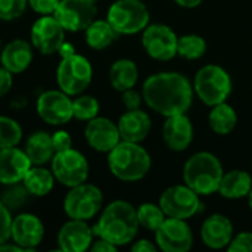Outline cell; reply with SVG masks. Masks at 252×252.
I'll return each instance as SVG.
<instances>
[{
    "label": "cell",
    "instance_id": "25",
    "mask_svg": "<svg viewBox=\"0 0 252 252\" xmlns=\"http://www.w3.org/2000/svg\"><path fill=\"white\" fill-rule=\"evenodd\" d=\"M252 189V179L250 173L242 170H233L223 174L219 190L223 198L227 199H239L248 196Z\"/></svg>",
    "mask_w": 252,
    "mask_h": 252
},
{
    "label": "cell",
    "instance_id": "33",
    "mask_svg": "<svg viewBox=\"0 0 252 252\" xmlns=\"http://www.w3.org/2000/svg\"><path fill=\"white\" fill-rule=\"evenodd\" d=\"M28 196H30V192L27 190L24 183L19 182V183H13V185H7V189L3 190L0 201L12 213V211L19 210L27 202Z\"/></svg>",
    "mask_w": 252,
    "mask_h": 252
},
{
    "label": "cell",
    "instance_id": "20",
    "mask_svg": "<svg viewBox=\"0 0 252 252\" xmlns=\"http://www.w3.org/2000/svg\"><path fill=\"white\" fill-rule=\"evenodd\" d=\"M162 137L168 149L182 152L188 149L193 140V127L186 114L167 117L162 127Z\"/></svg>",
    "mask_w": 252,
    "mask_h": 252
},
{
    "label": "cell",
    "instance_id": "32",
    "mask_svg": "<svg viewBox=\"0 0 252 252\" xmlns=\"http://www.w3.org/2000/svg\"><path fill=\"white\" fill-rule=\"evenodd\" d=\"M22 139L21 126L9 117L0 115V149L18 146Z\"/></svg>",
    "mask_w": 252,
    "mask_h": 252
},
{
    "label": "cell",
    "instance_id": "15",
    "mask_svg": "<svg viewBox=\"0 0 252 252\" xmlns=\"http://www.w3.org/2000/svg\"><path fill=\"white\" fill-rule=\"evenodd\" d=\"M31 44L43 55H53L65 41V30L53 15H43L31 27Z\"/></svg>",
    "mask_w": 252,
    "mask_h": 252
},
{
    "label": "cell",
    "instance_id": "47",
    "mask_svg": "<svg viewBox=\"0 0 252 252\" xmlns=\"http://www.w3.org/2000/svg\"><path fill=\"white\" fill-rule=\"evenodd\" d=\"M248 199H250V208H251V211H252V189H251V192L248 193Z\"/></svg>",
    "mask_w": 252,
    "mask_h": 252
},
{
    "label": "cell",
    "instance_id": "11",
    "mask_svg": "<svg viewBox=\"0 0 252 252\" xmlns=\"http://www.w3.org/2000/svg\"><path fill=\"white\" fill-rule=\"evenodd\" d=\"M97 13L96 0H61L53 16L65 31L78 32L94 21Z\"/></svg>",
    "mask_w": 252,
    "mask_h": 252
},
{
    "label": "cell",
    "instance_id": "29",
    "mask_svg": "<svg viewBox=\"0 0 252 252\" xmlns=\"http://www.w3.org/2000/svg\"><path fill=\"white\" fill-rule=\"evenodd\" d=\"M208 121H210V126H211L214 133L226 136L236 127L238 115L230 105L223 102V103L213 106L210 117H208Z\"/></svg>",
    "mask_w": 252,
    "mask_h": 252
},
{
    "label": "cell",
    "instance_id": "39",
    "mask_svg": "<svg viewBox=\"0 0 252 252\" xmlns=\"http://www.w3.org/2000/svg\"><path fill=\"white\" fill-rule=\"evenodd\" d=\"M52 142H53V146H55L56 152H62V151H66V149L72 148V139H71L69 133L65 131V130L55 131L52 134Z\"/></svg>",
    "mask_w": 252,
    "mask_h": 252
},
{
    "label": "cell",
    "instance_id": "26",
    "mask_svg": "<svg viewBox=\"0 0 252 252\" xmlns=\"http://www.w3.org/2000/svg\"><path fill=\"white\" fill-rule=\"evenodd\" d=\"M139 71L133 61L130 59H118L112 63L109 69V81L112 87L118 92H124L133 89L137 83Z\"/></svg>",
    "mask_w": 252,
    "mask_h": 252
},
{
    "label": "cell",
    "instance_id": "1",
    "mask_svg": "<svg viewBox=\"0 0 252 252\" xmlns=\"http://www.w3.org/2000/svg\"><path fill=\"white\" fill-rule=\"evenodd\" d=\"M142 96L146 105L164 115L171 117L186 114L192 105V84L179 72H159L151 75L142 87Z\"/></svg>",
    "mask_w": 252,
    "mask_h": 252
},
{
    "label": "cell",
    "instance_id": "21",
    "mask_svg": "<svg viewBox=\"0 0 252 252\" xmlns=\"http://www.w3.org/2000/svg\"><path fill=\"white\" fill-rule=\"evenodd\" d=\"M232 221L221 214H214L208 217L201 227L202 242L211 250H221L229 247V244L232 242Z\"/></svg>",
    "mask_w": 252,
    "mask_h": 252
},
{
    "label": "cell",
    "instance_id": "9",
    "mask_svg": "<svg viewBox=\"0 0 252 252\" xmlns=\"http://www.w3.org/2000/svg\"><path fill=\"white\" fill-rule=\"evenodd\" d=\"M52 173L61 185L74 188L87 182L89 162L81 152L69 148L55 154L52 158Z\"/></svg>",
    "mask_w": 252,
    "mask_h": 252
},
{
    "label": "cell",
    "instance_id": "10",
    "mask_svg": "<svg viewBox=\"0 0 252 252\" xmlns=\"http://www.w3.org/2000/svg\"><path fill=\"white\" fill-rule=\"evenodd\" d=\"M159 207L167 217L188 220L202 210L199 195L188 185H176L165 189L159 198Z\"/></svg>",
    "mask_w": 252,
    "mask_h": 252
},
{
    "label": "cell",
    "instance_id": "42",
    "mask_svg": "<svg viewBox=\"0 0 252 252\" xmlns=\"http://www.w3.org/2000/svg\"><path fill=\"white\" fill-rule=\"evenodd\" d=\"M117 248L118 247H115L114 244H111V242H108V241H105V239H102V238H99L94 244H92V247H90V250L93 252H115L117 251Z\"/></svg>",
    "mask_w": 252,
    "mask_h": 252
},
{
    "label": "cell",
    "instance_id": "2",
    "mask_svg": "<svg viewBox=\"0 0 252 252\" xmlns=\"http://www.w3.org/2000/svg\"><path fill=\"white\" fill-rule=\"evenodd\" d=\"M139 226L137 210L127 201H114L102 211L93 233L115 247H123L136 238Z\"/></svg>",
    "mask_w": 252,
    "mask_h": 252
},
{
    "label": "cell",
    "instance_id": "35",
    "mask_svg": "<svg viewBox=\"0 0 252 252\" xmlns=\"http://www.w3.org/2000/svg\"><path fill=\"white\" fill-rule=\"evenodd\" d=\"M28 0H0V19L15 21L25 12Z\"/></svg>",
    "mask_w": 252,
    "mask_h": 252
},
{
    "label": "cell",
    "instance_id": "3",
    "mask_svg": "<svg viewBox=\"0 0 252 252\" xmlns=\"http://www.w3.org/2000/svg\"><path fill=\"white\" fill-rule=\"evenodd\" d=\"M151 157L139 143L121 140L108 152L111 173L123 182H139L151 170Z\"/></svg>",
    "mask_w": 252,
    "mask_h": 252
},
{
    "label": "cell",
    "instance_id": "43",
    "mask_svg": "<svg viewBox=\"0 0 252 252\" xmlns=\"http://www.w3.org/2000/svg\"><path fill=\"white\" fill-rule=\"evenodd\" d=\"M157 245H154L152 242L146 241V239H140L137 241L133 247H131V251L133 252H155L157 251Z\"/></svg>",
    "mask_w": 252,
    "mask_h": 252
},
{
    "label": "cell",
    "instance_id": "17",
    "mask_svg": "<svg viewBox=\"0 0 252 252\" xmlns=\"http://www.w3.org/2000/svg\"><path fill=\"white\" fill-rule=\"evenodd\" d=\"M84 136L92 149L106 154L121 142L118 126L105 117H94L87 121Z\"/></svg>",
    "mask_w": 252,
    "mask_h": 252
},
{
    "label": "cell",
    "instance_id": "14",
    "mask_svg": "<svg viewBox=\"0 0 252 252\" xmlns=\"http://www.w3.org/2000/svg\"><path fill=\"white\" fill-rule=\"evenodd\" d=\"M157 247L164 252H188L193 245V236L185 220L168 217L155 230Z\"/></svg>",
    "mask_w": 252,
    "mask_h": 252
},
{
    "label": "cell",
    "instance_id": "4",
    "mask_svg": "<svg viewBox=\"0 0 252 252\" xmlns=\"http://www.w3.org/2000/svg\"><path fill=\"white\" fill-rule=\"evenodd\" d=\"M223 167L220 159L210 152H198L190 157L183 168L185 183L198 195H211L219 190Z\"/></svg>",
    "mask_w": 252,
    "mask_h": 252
},
{
    "label": "cell",
    "instance_id": "13",
    "mask_svg": "<svg viewBox=\"0 0 252 252\" xmlns=\"http://www.w3.org/2000/svg\"><path fill=\"white\" fill-rule=\"evenodd\" d=\"M37 114L50 126H63L74 118L72 100L62 90H47L37 99Z\"/></svg>",
    "mask_w": 252,
    "mask_h": 252
},
{
    "label": "cell",
    "instance_id": "28",
    "mask_svg": "<svg viewBox=\"0 0 252 252\" xmlns=\"http://www.w3.org/2000/svg\"><path fill=\"white\" fill-rule=\"evenodd\" d=\"M118 35L120 34L112 28V25L103 19H94L86 28V41L94 50H103L109 47L118 38Z\"/></svg>",
    "mask_w": 252,
    "mask_h": 252
},
{
    "label": "cell",
    "instance_id": "19",
    "mask_svg": "<svg viewBox=\"0 0 252 252\" xmlns=\"http://www.w3.org/2000/svg\"><path fill=\"white\" fill-rule=\"evenodd\" d=\"M31 165L30 158L22 149L16 146L0 149V183L7 186L22 182Z\"/></svg>",
    "mask_w": 252,
    "mask_h": 252
},
{
    "label": "cell",
    "instance_id": "18",
    "mask_svg": "<svg viewBox=\"0 0 252 252\" xmlns=\"http://www.w3.org/2000/svg\"><path fill=\"white\" fill-rule=\"evenodd\" d=\"M93 235V229L84 220L69 219L58 233V247L63 252H84L90 250Z\"/></svg>",
    "mask_w": 252,
    "mask_h": 252
},
{
    "label": "cell",
    "instance_id": "31",
    "mask_svg": "<svg viewBox=\"0 0 252 252\" xmlns=\"http://www.w3.org/2000/svg\"><path fill=\"white\" fill-rule=\"evenodd\" d=\"M165 213L162 211L161 207L155 205V204H151V202H146V204H142L139 208H137V220H139V224L151 232H155L165 220Z\"/></svg>",
    "mask_w": 252,
    "mask_h": 252
},
{
    "label": "cell",
    "instance_id": "24",
    "mask_svg": "<svg viewBox=\"0 0 252 252\" xmlns=\"http://www.w3.org/2000/svg\"><path fill=\"white\" fill-rule=\"evenodd\" d=\"M24 152L30 158L32 165H44L47 162H52V158L56 154L52 136L46 131L32 133L25 142Z\"/></svg>",
    "mask_w": 252,
    "mask_h": 252
},
{
    "label": "cell",
    "instance_id": "38",
    "mask_svg": "<svg viewBox=\"0 0 252 252\" xmlns=\"http://www.w3.org/2000/svg\"><path fill=\"white\" fill-rule=\"evenodd\" d=\"M61 0H28V6L40 15H53Z\"/></svg>",
    "mask_w": 252,
    "mask_h": 252
},
{
    "label": "cell",
    "instance_id": "16",
    "mask_svg": "<svg viewBox=\"0 0 252 252\" xmlns=\"http://www.w3.org/2000/svg\"><path fill=\"white\" fill-rule=\"evenodd\" d=\"M44 238V226L41 220L30 213H22L12 219L10 239L24 251L35 250Z\"/></svg>",
    "mask_w": 252,
    "mask_h": 252
},
{
    "label": "cell",
    "instance_id": "12",
    "mask_svg": "<svg viewBox=\"0 0 252 252\" xmlns=\"http://www.w3.org/2000/svg\"><path fill=\"white\" fill-rule=\"evenodd\" d=\"M179 37L176 32L164 24L148 25L143 30L142 44L146 53L158 61H170L177 55Z\"/></svg>",
    "mask_w": 252,
    "mask_h": 252
},
{
    "label": "cell",
    "instance_id": "36",
    "mask_svg": "<svg viewBox=\"0 0 252 252\" xmlns=\"http://www.w3.org/2000/svg\"><path fill=\"white\" fill-rule=\"evenodd\" d=\"M10 211L0 201V245L10 239V226H12Z\"/></svg>",
    "mask_w": 252,
    "mask_h": 252
},
{
    "label": "cell",
    "instance_id": "22",
    "mask_svg": "<svg viewBox=\"0 0 252 252\" xmlns=\"http://www.w3.org/2000/svg\"><path fill=\"white\" fill-rule=\"evenodd\" d=\"M117 126L120 130L121 140L134 143H140L142 140H145L152 128L149 115L140 109H133L123 114Z\"/></svg>",
    "mask_w": 252,
    "mask_h": 252
},
{
    "label": "cell",
    "instance_id": "48",
    "mask_svg": "<svg viewBox=\"0 0 252 252\" xmlns=\"http://www.w3.org/2000/svg\"><path fill=\"white\" fill-rule=\"evenodd\" d=\"M0 52H1V41H0Z\"/></svg>",
    "mask_w": 252,
    "mask_h": 252
},
{
    "label": "cell",
    "instance_id": "46",
    "mask_svg": "<svg viewBox=\"0 0 252 252\" xmlns=\"http://www.w3.org/2000/svg\"><path fill=\"white\" fill-rule=\"evenodd\" d=\"M179 6L182 7H188V9H192V7H196L202 3V0H174Z\"/></svg>",
    "mask_w": 252,
    "mask_h": 252
},
{
    "label": "cell",
    "instance_id": "34",
    "mask_svg": "<svg viewBox=\"0 0 252 252\" xmlns=\"http://www.w3.org/2000/svg\"><path fill=\"white\" fill-rule=\"evenodd\" d=\"M74 118L80 121H90L99 114V102L93 96H78L72 100Z\"/></svg>",
    "mask_w": 252,
    "mask_h": 252
},
{
    "label": "cell",
    "instance_id": "30",
    "mask_svg": "<svg viewBox=\"0 0 252 252\" xmlns=\"http://www.w3.org/2000/svg\"><path fill=\"white\" fill-rule=\"evenodd\" d=\"M207 52V43L201 35L188 34L179 38L177 41V55L185 59H199Z\"/></svg>",
    "mask_w": 252,
    "mask_h": 252
},
{
    "label": "cell",
    "instance_id": "27",
    "mask_svg": "<svg viewBox=\"0 0 252 252\" xmlns=\"http://www.w3.org/2000/svg\"><path fill=\"white\" fill-rule=\"evenodd\" d=\"M55 176L52 170H46L43 165H31L27 171L22 183L32 196H46L52 192L55 185Z\"/></svg>",
    "mask_w": 252,
    "mask_h": 252
},
{
    "label": "cell",
    "instance_id": "45",
    "mask_svg": "<svg viewBox=\"0 0 252 252\" xmlns=\"http://www.w3.org/2000/svg\"><path fill=\"white\" fill-rule=\"evenodd\" d=\"M9 242V241H7ZM7 242H4V244H1L0 245V252H21L24 251L19 245H16L15 242L13 244H7Z\"/></svg>",
    "mask_w": 252,
    "mask_h": 252
},
{
    "label": "cell",
    "instance_id": "5",
    "mask_svg": "<svg viewBox=\"0 0 252 252\" xmlns=\"http://www.w3.org/2000/svg\"><path fill=\"white\" fill-rule=\"evenodd\" d=\"M193 89L205 105L214 106L226 102L232 92V80L221 66L205 65L196 72Z\"/></svg>",
    "mask_w": 252,
    "mask_h": 252
},
{
    "label": "cell",
    "instance_id": "7",
    "mask_svg": "<svg viewBox=\"0 0 252 252\" xmlns=\"http://www.w3.org/2000/svg\"><path fill=\"white\" fill-rule=\"evenodd\" d=\"M93 68L87 58L81 55H69L62 58L56 69V81L62 92L69 96H78L92 83Z\"/></svg>",
    "mask_w": 252,
    "mask_h": 252
},
{
    "label": "cell",
    "instance_id": "6",
    "mask_svg": "<svg viewBox=\"0 0 252 252\" xmlns=\"http://www.w3.org/2000/svg\"><path fill=\"white\" fill-rule=\"evenodd\" d=\"M106 21L120 35H130L148 27L149 10L142 0H117L111 4Z\"/></svg>",
    "mask_w": 252,
    "mask_h": 252
},
{
    "label": "cell",
    "instance_id": "44",
    "mask_svg": "<svg viewBox=\"0 0 252 252\" xmlns=\"http://www.w3.org/2000/svg\"><path fill=\"white\" fill-rule=\"evenodd\" d=\"M58 53L62 56V58H65V56H69V55H74L75 53V50H74V47H72V44H69V43H66V41H63V44L59 47V50H58Z\"/></svg>",
    "mask_w": 252,
    "mask_h": 252
},
{
    "label": "cell",
    "instance_id": "8",
    "mask_svg": "<svg viewBox=\"0 0 252 252\" xmlns=\"http://www.w3.org/2000/svg\"><path fill=\"white\" fill-rule=\"evenodd\" d=\"M103 195L102 190L90 183H81L69 188V192L63 198V211L74 220H92L102 208Z\"/></svg>",
    "mask_w": 252,
    "mask_h": 252
},
{
    "label": "cell",
    "instance_id": "40",
    "mask_svg": "<svg viewBox=\"0 0 252 252\" xmlns=\"http://www.w3.org/2000/svg\"><path fill=\"white\" fill-rule=\"evenodd\" d=\"M143 96H140V93H137L133 89L124 90L123 92V103L127 108V111H133V109H139L140 103H142Z\"/></svg>",
    "mask_w": 252,
    "mask_h": 252
},
{
    "label": "cell",
    "instance_id": "37",
    "mask_svg": "<svg viewBox=\"0 0 252 252\" xmlns=\"http://www.w3.org/2000/svg\"><path fill=\"white\" fill-rule=\"evenodd\" d=\"M227 250L230 252H252V233H239L235 239H232Z\"/></svg>",
    "mask_w": 252,
    "mask_h": 252
},
{
    "label": "cell",
    "instance_id": "41",
    "mask_svg": "<svg viewBox=\"0 0 252 252\" xmlns=\"http://www.w3.org/2000/svg\"><path fill=\"white\" fill-rule=\"evenodd\" d=\"M13 84V78H12V72L7 71L4 66H0V97L6 96Z\"/></svg>",
    "mask_w": 252,
    "mask_h": 252
},
{
    "label": "cell",
    "instance_id": "23",
    "mask_svg": "<svg viewBox=\"0 0 252 252\" xmlns=\"http://www.w3.org/2000/svg\"><path fill=\"white\" fill-rule=\"evenodd\" d=\"M0 62L12 74L24 72L32 62V44L21 38L7 43L0 52Z\"/></svg>",
    "mask_w": 252,
    "mask_h": 252
}]
</instances>
